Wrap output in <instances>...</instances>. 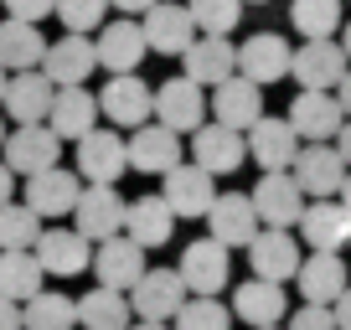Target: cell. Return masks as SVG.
<instances>
[{"instance_id": "cell-1", "label": "cell", "mask_w": 351, "mask_h": 330, "mask_svg": "<svg viewBox=\"0 0 351 330\" xmlns=\"http://www.w3.org/2000/svg\"><path fill=\"white\" fill-rule=\"evenodd\" d=\"M73 170L83 176V186H119V176L130 170V144H124V134L114 129V124L109 129L93 124L73 150Z\"/></svg>"}, {"instance_id": "cell-2", "label": "cell", "mask_w": 351, "mask_h": 330, "mask_svg": "<svg viewBox=\"0 0 351 330\" xmlns=\"http://www.w3.org/2000/svg\"><path fill=\"white\" fill-rule=\"evenodd\" d=\"M99 114L114 129H140L155 119V88L140 73H109V83L99 93Z\"/></svg>"}, {"instance_id": "cell-3", "label": "cell", "mask_w": 351, "mask_h": 330, "mask_svg": "<svg viewBox=\"0 0 351 330\" xmlns=\"http://www.w3.org/2000/svg\"><path fill=\"white\" fill-rule=\"evenodd\" d=\"M300 238L310 253H341L351 248V207L341 196H310L300 212Z\"/></svg>"}, {"instance_id": "cell-4", "label": "cell", "mask_w": 351, "mask_h": 330, "mask_svg": "<svg viewBox=\"0 0 351 330\" xmlns=\"http://www.w3.org/2000/svg\"><path fill=\"white\" fill-rule=\"evenodd\" d=\"M191 299V289H186V279L176 274V268H145L140 279H134V289H130V309L140 320H165L171 325L176 320V309Z\"/></svg>"}, {"instance_id": "cell-5", "label": "cell", "mask_w": 351, "mask_h": 330, "mask_svg": "<svg viewBox=\"0 0 351 330\" xmlns=\"http://www.w3.org/2000/svg\"><path fill=\"white\" fill-rule=\"evenodd\" d=\"M248 196H253V212H258L263 227H300V212H305V201H310L289 170H263Z\"/></svg>"}, {"instance_id": "cell-6", "label": "cell", "mask_w": 351, "mask_h": 330, "mask_svg": "<svg viewBox=\"0 0 351 330\" xmlns=\"http://www.w3.org/2000/svg\"><path fill=\"white\" fill-rule=\"evenodd\" d=\"M285 119L295 124L300 144H320V140H336V129L346 124V109L330 88H300Z\"/></svg>"}, {"instance_id": "cell-7", "label": "cell", "mask_w": 351, "mask_h": 330, "mask_svg": "<svg viewBox=\"0 0 351 330\" xmlns=\"http://www.w3.org/2000/svg\"><path fill=\"white\" fill-rule=\"evenodd\" d=\"M160 196H165V207H171L176 217H207V207L217 201V176L202 170L197 160L191 165L181 160L160 176Z\"/></svg>"}, {"instance_id": "cell-8", "label": "cell", "mask_w": 351, "mask_h": 330, "mask_svg": "<svg viewBox=\"0 0 351 330\" xmlns=\"http://www.w3.org/2000/svg\"><path fill=\"white\" fill-rule=\"evenodd\" d=\"M351 165L341 160L336 140H320V144H300L295 165H289V176L300 181L305 196H341V181H346Z\"/></svg>"}, {"instance_id": "cell-9", "label": "cell", "mask_w": 351, "mask_h": 330, "mask_svg": "<svg viewBox=\"0 0 351 330\" xmlns=\"http://www.w3.org/2000/svg\"><path fill=\"white\" fill-rule=\"evenodd\" d=\"M155 119L176 134H191L197 124H207V88L191 83L186 73L181 77H165L160 88H155Z\"/></svg>"}, {"instance_id": "cell-10", "label": "cell", "mask_w": 351, "mask_h": 330, "mask_svg": "<svg viewBox=\"0 0 351 330\" xmlns=\"http://www.w3.org/2000/svg\"><path fill=\"white\" fill-rule=\"evenodd\" d=\"M57 155H62V140L52 134V124H16L5 134V144H0V160L11 165L16 176H36L47 165H57Z\"/></svg>"}, {"instance_id": "cell-11", "label": "cell", "mask_w": 351, "mask_h": 330, "mask_svg": "<svg viewBox=\"0 0 351 330\" xmlns=\"http://www.w3.org/2000/svg\"><path fill=\"white\" fill-rule=\"evenodd\" d=\"M191 160L202 165V170H212V176H232L243 160H248V140H243V129H232V124H197L191 129Z\"/></svg>"}, {"instance_id": "cell-12", "label": "cell", "mask_w": 351, "mask_h": 330, "mask_svg": "<svg viewBox=\"0 0 351 330\" xmlns=\"http://www.w3.org/2000/svg\"><path fill=\"white\" fill-rule=\"evenodd\" d=\"M52 99H57V83L42 73V67H26V73H11L0 109H5V119H11V124H47Z\"/></svg>"}, {"instance_id": "cell-13", "label": "cell", "mask_w": 351, "mask_h": 330, "mask_svg": "<svg viewBox=\"0 0 351 330\" xmlns=\"http://www.w3.org/2000/svg\"><path fill=\"white\" fill-rule=\"evenodd\" d=\"M77 196H83V176L67 170V165H47L36 176H26V196L21 201L47 222V217H67V212L77 207Z\"/></svg>"}, {"instance_id": "cell-14", "label": "cell", "mask_w": 351, "mask_h": 330, "mask_svg": "<svg viewBox=\"0 0 351 330\" xmlns=\"http://www.w3.org/2000/svg\"><path fill=\"white\" fill-rule=\"evenodd\" d=\"M32 253L52 279H73L83 268H93V242L77 227H42V238L32 242Z\"/></svg>"}, {"instance_id": "cell-15", "label": "cell", "mask_w": 351, "mask_h": 330, "mask_svg": "<svg viewBox=\"0 0 351 330\" xmlns=\"http://www.w3.org/2000/svg\"><path fill=\"white\" fill-rule=\"evenodd\" d=\"M300 242L289 227H258L248 242V264L258 279H274V284H289V279L300 274Z\"/></svg>"}, {"instance_id": "cell-16", "label": "cell", "mask_w": 351, "mask_h": 330, "mask_svg": "<svg viewBox=\"0 0 351 330\" xmlns=\"http://www.w3.org/2000/svg\"><path fill=\"white\" fill-rule=\"evenodd\" d=\"M176 274L186 279L191 294H217V289H228L232 258H228V248H222L217 238H197V242H186V248H181Z\"/></svg>"}, {"instance_id": "cell-17", "label": "cell", "mask_w": 351, "mask_h": 330, "mask_svg": "<svg viewBox=\"0 0 351 330\" xmlns=\"http://www.w3.org/2000/svg\"><path fill=\"white\" fill-rule=\"evenodd\" d=\"M93 52H99L104 73H134V67L145 62V52H150V42H145V26L134 21V16H119V21L99 26Z\"/></svg>"}, {"instance_id": "cell-18", "label": "cell", "mask_w": 351, "mask_h": 330, "mask_svg": "<svg viewBox=\"0 0 351 330\" xmlns=\"http://www.w3.org/2000/svg\"><path fill=\"white\" fill-rule=\"evenodd\" d=\"M207 114H212L217 124H232V129L248 134V124L263 119V83H253V77L232 73L228 83H217V88H212Z\"/></svg>"}, {"instance_id": "cell-19", "label": "cell", "mask_w": 351, "mask_h": 330, "mask_svg": "<svg viewBox=\"0 0 351 330\" xmlns=\"http://www.w3.org/2000/svg\"><path fill=\"white\" fill-rule=\"evenodd\" d=\"M124 207H130V201L119 196V186H83V196H77V207H73V227L83 232L88 242H104V238H114V232H124Z\"/></svg>"}, {"instance_id": "cell-20", "label": "cell", "mask_w": 351, "mask_h": 330, "mask_svg": "<svg viewBox=\"0 0 351 330\" xmlns=\"http://www.w3.org/2000/svg\"><path fill=\"white\" fill-rule=\"evenodd\" d=\"M145 268H150V264H145V248L130 238V232H114V238L93 242V274H99V284L124 289V294H130L134 279H140Z\"/></svg>"}, {"instance_id": "cell-21", "label": "cell", "mask_w": 351, "mask_h": 330, "mask_svg": "<svg viewBox=\"0 0 351 330\" xmlns=\"http://www.w3.org/2000/svg\"><path fill=\"white\" fill-rule=\"evenodd\" d=\"M42 73L52 77L57 88H77V83H88V77L99 73V52H93V42L83 31H67L62 42H47Z\"/></svg>"}, {"instance_id": "cell-22", "label": "cell", "mask_w": 351, "mask_h": 330, "mask_svg": "<svg viewBox=\"0 0 351 330\" xmlns=\"http://www.w3.org/2000/svg\"><path fill=\"white\" fill-rule=\"evenodd\" d=\"M140 26H145L150 52H160V57H181L191 42H197V21H191V11L176 5V0H155Z\"/></svg>"}, {"instance_id": "cell-23", "label": "cell", "mask_w": 351, "mask_h": 330, "mask_svg": "<svg viewBox=\"0 0 351 330\" xmlns=\"http://www.w3.org/2000/svg\"><path fill=\"white\" fill-rule=\"evenodd\" d=\"M248 160L263 165V170H289L300 155V134L289 119H274V114H263L258 124H248Z\"/></svg>"}, {"instance_id": "cell-24", "label": "cell", "mask_w": 351, "mask_h": 330, "mask_svg": "<svg viewBox=\"0 0 351 330\" xmlns=\"http://www.w3.org/2000/svg\"><path fill=\"white\" fill-rule=\"evenodd\" d=\"M124 144H130V170H140V176H165L171 165H181V134L165 129L160 119L130 129Z\"/></svg>"}, {"instance_id": "cell-25", "label": "cell", "mask_w": 351, "mask_h": 330, "mask_svg": "<svg viewBox=\"0 0 351 330\" xmlns=\"http://www.w3.org/2000/svg\"><path fill=\"white\" fill-rule=\"evenodd\" d=\"M258 227L263 222L253 212V196H243V191H228L207 207V238H217L222 248H248Z\"/></svg>"}, {"instance_id": "cell-26", "label": "cell", "mask_w": 351, "mask_h": 330, "mask_svg": "<svg viewBox=\"0 0 351 330\" xmlns=\"http://www.w3.org/2000/svg\"><path fill=\"white\" fill-rule=\"evenodd\" d=\"M346 67H351L346 52H341V42H330V36L300 42V52L289 57V77H295L300 88H336Z\"/></svg>"}, {"instance_id": "cell-27", "label": "cell", "mask_w": 351, "mask_h": 330, "mask_svg": "<svg viewBox=\"0 0 351 330\" xmlns=\"http://www.w3.org/2000/svg\"><path fill=\"white\" fill-rule=\"evenodd\" d=\"M289 42L279 31H258V36H248V42L238 47V73L243 77H253V83H279V77H289Z\"/></svg>"}, {"instance_id": "cell-28", "label": "cell", "mask_w": 351, "mask_h": 330, "mask_svg": "<svg viewBox=\"0 0 351 330\" xmlns=\"http://www.w3.org/2000/svg\"><path fill=\"white\" fill-rule=\"evenodd\" d=\"M232 315L243 320V325H279V320L289 315V299H285V284H274V279H258L253 274L248 284L232 289Z\"/></svg>"}, {"instance_id": "cell-29", "label": "cell", "mask_w": 351, "mask_h": 330, "mask_svg": "<svg viewBox=\"0 0 351 330\" xmlns=\"http://www.w3.org/2000/svg\"><path fill=\"white\" fill-rule=\"evenodd\" d=\"M181 62H186L191 83L217 88V83H228V77L238 73V47H232L228 36H207V31H202V42H191L186 52H181Z\"/></svg>"}, {"instance_id": "cell-30", "label": "cell", "mask_w": 351, "mask_h": 330, "mask_svg": "<svg viewBox=\"0 0 351 330\" xmlns=\"http://www.w3.org/2000/svg\"><path fill=\"white\" fill-rule=\"evenodd\" d=\"M295 284H300L305 305H336V294L351 284V274L341 264V253H310V258H300Z\"/></svg>"}, {"instance_id": "cell-31", "label": "cell", "mask_w": 351, "mask_h": 330, "mask_svg": "<svg viewBox=\"0 0 351 330\" xmlns=\"http://www.w3.org/2000/svg\"><path fill=\"white\" fill-rule=\"evenodd\" d=\"M47 124H52V134H57L62 144H67V140L77 144L88 129H93V124H99V99H93V93H88L83 83H77V88H57Z\"/></svg>"}, {"instance_id": "cell-32", "label": "cell", "mask_w": 351, "mask_h": 330, "mask_svg": "<svg viewBox=\"0 0 351 330\" xmlns=\"http://www.w3.org/2000/svg\"><path fill=\"white\" fill-rule=\"evenodd\" d=\"M124 232L140 242L145 253H150V248H165L171 232H176V212L165 207V196H134L130 207H124Z\"/></svg>"}, {"instance_id": "cell-33", "label": "cell", "mask_w": 351, "mask_h": 330, "mask_svg": "<svg viewBox=\"0 0 351 330\" xmlns=\"http://www.w3.org/2000/svg\"><path fill=\"white\" fill-rule=\"evenodd\" d=\"M130 320H134V309H130V294H124V289L99 284V289H88V294L77 299V325L83 330H130Z\"/></svg>"}, {"instance_id": "cell-34", "label": "cell", "mask_w": 351, "mask_h": 330, "mask_svg": "<svg viewBox=\"0 0 351 330\" xmlns=\"http://www.w3.org/2000/svg\"><path fill=\"white\" fill-rule=\"evenodd\" d=\"M36 289H47V268L36 264L32 248H0V294L26 305Z\"/></svg>"}, {"instance_id": "cell-35", "label": "cell", "mask_w": 351, "mask_h": 330, "mask_svg": "<svg viewBox=\"0 0 351 330\" xmlns=\"http://www.w3.org/2000/svg\"><path fill=\"white\" fill-rule=\"evenodd\" d=\"M42 52H47V36L36 31L32 21H0V67L5 73H26V67H42Z\"/></svg>"}, {"instance_id": "cell-36", "label": "cell", "mask_w": 351, "mask_h": 330, "mask_svg": "<svg viewBox=\"0 0 351 330\" xmlns=\"http://www.w3.org/2000/svg\"><path fill=\"white\" fill-rule=\"evenodd\" d=\"M21 325L26 330H73L77 325V299H67L62 289H36L21 305Z\"/></svg>"}, {"instance_id": "cell-37", "label": "cell", "mask_w": 351, "mask_h": 330, "mask_svg": "<svg viewBox=\"0 0 351 330\" xmlns=\"http://www.w3.org/2000/svg\"><path fill=\"white\" fill-rule=\"evenodd\" d=\"M289 21L305 42H320V36L341 31V0H295L289 5Z\"/></svg>"}, {"instance_id": "cell-38", "label": "cell", "mask_w": 351, "mask_h": 330, "mask_svg": "<svg viewBox=\"0 0 351 330\" xmlns=\"http://www.w3.org/2000/svg\"><path fill=\"white\" fill-rule=\"evenodd\" d=\"M228 325H232V305H222L217 294H191L171 320V330H228Z\"/></svg>"}, {"instance_id": "cell-39", "label": "cell", "mask_w": 351, "mask_h": 330, "mask_svg": "<svg viewBox=\"0 0 351 330\" xmlns=\"http://www.w3.org/2000/svg\"><path fill=\"white\" fill-rule=\"evenodd\" d=\"M42 238V217L26 201H0V248H32Z\"/></svg>"}, {"instance_id": "cell-40", "label": "cell", "mask_w": 351, "mask_h": 330, "mask_svg": "<svg viewBox=\"0 0 351 330\" xmlns=\"http://www.w3.org/2000/svg\"><path fill=\"white\" fill-rule=\"evenodd\" d=\"M186 11H191V21H197V31L228 36V31H238V21H243V0H186Z\"/></svg>"}, {"instance_id": "cell-41", "label": "cell", "mask_w": 351, "mask_h": 330, "mask_svg": "<svg viewBox=\"0 0 351 330\" xmlns=\"http://www.w3.org/2000/svg\"><path fill=\"white\" fill-rule=\"evenodd\" d=\"M57 21L67 26V31H99L104 26V16H109V0H57Z\"/></svg>"}, {"instance_id": "cell-42", "label": "cell", "mask_w": 351, "mask_h": 330, "mask_svg": "<svg viewBox=\"0 0 351 330\" xmlns=\"http://www.w3.org/2000/svg\"><path fill=\"white\" fill-rule=\"evenodd\" d=\"M0 5H5L11 21H32V26H42L47 16L57 11V0H0Z\"/></svg>"}, {"instance_id": "cell-43", "label": "cell", "mask_w": 351, "mask_h": 330, "mask_svg": "<svg viewBox=\"0 0 351 330\" xmlns=\"http://www.w3.org/2000/svg\"><path fill=\"white\" fill-rule=\"evenodd\" d=\"M289 330H336V315H330V305H300L289 315Z\"/></svg>"}, {"instance_id": "cell-44", "label": "cell", "mask_w": 351, "mask_h": 330, "mask_svg": "<svg viewBox=\"0 0 351 330\" xmlns=\"http://www.w3.org/2000/svg\"><path fill=\"white\" fill-rule=\"evenodd\" d=\"M0 330H26V325H21V305H16V299H5V294H0Z\"/></svg>"}, {"instance_id": "cell-45", "label": "cell", "mask_w": 351, "mask_h": 330, "mask_svg": "<svg viewBox=\"0 0 351 330\" xmlns=\"http://www.w3.org/2000/svg\"><path fill=\"white\" fill-rule=\"evenodd\" d=\"M330 315H336V330H351V284L336 294V305H330Z\"/></svg>"}, {"instance_id": "cell-46", "label": "cell", "mask_w": 351, "mask_h": 330, "mask_svg": "<svg viewBox=\"0 0 351 330\" xmlns=\"http://www.w3.org/2000/svg\"><path fill=\"white\" fill-rule=\"evenodd\" d=\"M16 181H21V176H16L11 165L0 160V201H11V196H16Z\"/></svg>"}, {"instance_id": "cell-47", "label": "cell", "mask_w": 351, "mask_h": 330, "mask_svg": "<svg viewBox=\"0 0 351 330\" xmlns=\"http://www.w3.org/2000/svg\"><path fill=\"white\" fill-rule=\"evenodd\" d=\"M330 93H336V99H341V109H346V119H351V67H346V73H341V83H336V88H330Z\"/></svg>"}, {"instance_id": "cell-48", "label": "cell", "mask_w": 351, "mask_h": 330, "mask_svg": "<svg viewBox=\"0 0 351 330\" xmlns=\"http://www.w3.org/2000/svg\"><path fill=\"white\" fill-rule=\"evenodd\" d=\"M109 5H114V11H124V16H145L155 0H109Z\"/></svg>"}, {"instance_id": "cell-49", "label": "cell", "mask_w": 351, "mask_h": 330, "mask_svg": "<svg viewBox=\"0 0 351 330\" xmlns=\"http://www.w3.org/2000/svg\"><path fill=\"white\" fill-rule=\"evenodd\" d=\"M336 150H341V160L351 165V119H346V124L336 129Z\"/></svg>"}, {"instance_id": "cell-50", "label": "cell", "mask_w": 351, "mask_h": 330, "mask_svg": "<svg viewBox=\"0 0 351 330\" xmlns=\"http://www.w3.org/2000/svg\"><path fill=\"white\" fill-rule=\"evenodd\" d=\"M130 330H171L165 320H130Z\"/></svg>"}, {"instance_id": "cell-51", "label": "cell", "mask_w": 351, "mask_h": 330, "mask_svg": "<svg viewBox=\"0 0 351 330\" xmlns=\"http://www.w3.org/2000/svg\"><path fill=\"white\" fill-rule=\"evenodd\" d=\"M341 52H346V62H351V21H341Z\"/></svg>"}, {"instance_id": "cell-52", "label": "cell", "mask_w": 351, "mask_h": 330, "mask_svg": "<svg viewBox=\"0 0 351 330\" xmlns=\"http://www.w3.org/2000/svg\"><path fill=\"white\" fill-rule=\"evenodd\" d=\"M341 201L351 207V170H346V181H341Z\"/></svg>"}, {"instance_id": "cell-53", "label": "cell", "mask_w": 351, "mask_h": 330, "mask_svg": "<svg viewBox=\"0 0 351 330\" xmlns=\"http://www.w3.org/2000/svg\"><path fill=\"white\" fill-rule=\"evenodd\" d=\"M5 83H11V73H5V67H0V99H5Z\"/></svg>"}, {"instance_id": "cell-54", "label": "cell", "mask_w": 351, "mask_h": 330, "mask_svg": "<svg viewBox=\"0 0 351 330\" xmlns=\"http://www.w3.org/2000/svg\"><path fill=\"white\" fill-rule=\"evenodd\" d=\"M5 134H11V129H5V119H0V144H5Z\"/></svg>"}, {"instance_id": "cell-55", "label": "cell", "mask_w": 351, "mask_h": 330, "mask_svg": "<svg viewBox=\"0 0 351 330\" xmlns=\"http://www.w3.org/2000/svg\"><path fill=\"white\" fill-rule=\"evenodd\" d=\"M243 5H263V0H243Z\"/></svg>"}, {"instance_id": "cell-56", "label": "cell", "mask_w": 351, "mask_h": 330, "mask_svg": "<svg viewBox=\"0 0 351 330\" xmlns=\"http://www.w3.org/2000/svg\"><path fill=\"white\" fill-rule=\"evenodd\" d=\"M258 330H274V325H258Z\"/></svg>"}]
</instances>
